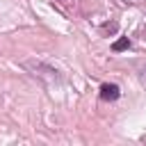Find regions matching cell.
<instances>
[{"label":"cell","mask_w":146,"mask_h":146,"mask_svg":"<svg viewBox=\"0 0 146 146\" xmlns=\"http://www.w3.org/2000/svg\"><path fill=\"white\" fill-rule=\"evenodd\" d=\"M98 96H100V100H105V103H114V100H119L121 89H119V84H114V82H103L100 89H98Z\"/></svg>","instance_id":"1"},{"label":"cell","mask_w":146,"mask_h":146,"mask_svg":"<svg viewBox=\"0 0 146 146\" xmlns=\"http://www.w3.org/2000/svg\"><path fill=\"white\" fill-rule=\"evenodd\" d=\"M128 48H130V39L128 36H121V39H116L112 43V52H121V50H128Z\"/></svg>","instance_id":"2"},{"label":"cell","mask_w":146,"mask_h":146,"mask_svg":"<svg viewBox=\"0 0 146 146\" xmlns=\"http://www.w3.org/2000/svg\"><path fill=\"white\" fill-rule=\"evenodd\" d=\"M103 32H116V23H107V25H103Z\"/></svg>","instance_id":"3"}]
</instances>
